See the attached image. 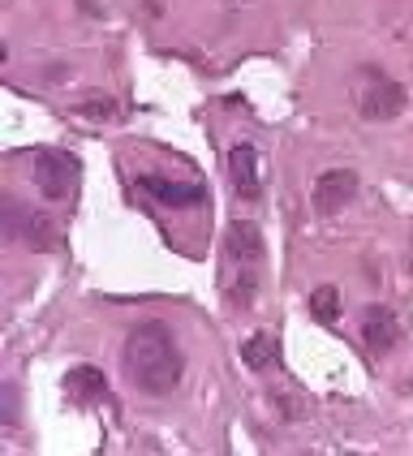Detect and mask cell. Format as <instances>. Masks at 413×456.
Segmentation results:
<instances>
[{
  "label": "cell",
  "mask_w": 413,
  "mask_h": 456,
  "mask_svg": "<svg viewBox=\"0 0 413 456\" xmlns=\"http://www.w3.org/2000/svg\"><path fill=\"white\" fill-rule=\"evenodd\" d=\"M310 314H314L319 323H336V319H340V289H336V284H319V289L310 293Z\"/></svg>",
  "instance_id": "cell-11"
},
{
  "label": "cell",
  "mask_w": 413,
  "mask_h": 456,
  "mask_svg": "<svg viewBox=\"0 0 413 456\" xmlns=\"http://www.w3.org/2000/svg\"><path fill=\"white\" fill-rule=\"evenodd\" d=\"M138 185H142V194H151L155 203H164V207H194V203H203V190H198V185H181V181L155 177V173H142V177H138Z\"/></svg>",
  "instance_id": "cell-8"
},
{
  "label": "cell",
  "mask_w": 413,
  "mask_h": 456,
  "mask_svg": "<svg viewBox=\"0 0 413 456\" xmlns=\"http://www.w3.org/2000/svg\"><path fill=\"white\" fill-rule=\"evenodd\" d=\"M349 91H353V108L366 121H396L405 112V86L375 65H361Z\"/></svg>",
  "instance_id": "cell-2"
},
{
  "label": "cell",
  "mask_w": 413,
  "mask_h": 456,
  "mask_svg": "<svg viewBox=\"0 0 413 456\" xmlns=\"http://www.w3.org/2000/svg\"><path fill=\"white\" fill-rule=\"evenodd\" d=\"M74 159L61 151H35V185H39V194L52 199V203H61V199H69V190H74Z\"/></svg>",
  "instance_id": "cell-3"
},
{
  "label": "cell",
  "mask_w": 413,
  "mask_h": 456,
  "mask_svg": "<svg viewBox=\"0 0 413 456\" xmlns=\"http://www.w3.org/2000/svg\"><path fill=\"white\" fill-rule=\"evenodd\" d=\"M229 177H232V190L237 199L255 203L263 194V173H258V151L250 142H232L229 147Z\"/></svg>",
  "instance_id": "cell-5"
},
{
  "label": "cell",
  "mask_w": 413,
  "mask_h": 456,
  "mask_svg": "<svg viewBox=\"0 0 413 456\" xmlns=\"http://www.w3.org/2000/svg\"><path fill=\"white\" fill-rule=\"evenodd\" d=\"M276 357V345H271V336H246L241 340V362L250 366V370H267V362Z\"/></svg>",
  "instance_id": "cell-12"
},
{
  "label": "cell",
  "mask_w": 413,
  "mask_h": 456,
  "mask_svg": "<svg viewBox=\"0 0 413 456\" xmlns=\"http://www.w3.org/2000/svg\"><path fill=\"white\" fill-rule=\"evenodd\" d=\"M409 267H413V246H409Z\"/></svg>",
  "instance_id": "cell-14"
},
{
  "label": "cell",
  "mask_w": 413,
  "mask_h": 456,
  "mask_svg": "<svg viewBox=\"0 0 413 456\" xmlns=\"http://www.w3.org/2000/svg\"><path fill=\"white\" fill-rule=\"evenodd\" d=\"M224 254H229L232 267H258V258H263V237H258L255 220H232L229 237H224Z\"/></svg>",
  "instance_id": "cell-7"
},
{
  "label": "cell",
  "mask_w": 413,
  "mask_h": 456,
  "mask_svg": "<svg viewBox=\"0 0 413 456\" xmlns=\"http://www.w3.org/2000/svg\"><path fill=\"white\" fill-rule=\"evenodd\" d=\"M65 392H69L74 405H95V401L108 396V379H103V370H95V366H74L65 375Z\"/></svg>",
  "instance_id": "cell-9"
},
{
  "label": "cell",
  "mask_w": 413,
  "mask_h": 456,
  "mask_svg": "<svg viewBox=\"0 0 413 456\" xmlns=\"http://www.w3.org/2000/svg\"><path fill=\"white\" fill-rule=\"evenodd\" d=\"M361 340H366V349L375 357H384L387 349H396V340H401L396 314H392L387 305H366V314H361Z\"/></svg>",
  "instance_id": "cell-6"
},
{
  "label": "cell",
  "mask_w": 413,
  "mask_h": 456,
  "mask_svg": "<svg viewBox=\"0 0 413 456\" xmlns=\"http://www.w3.org/2000/svg\"><path fill=\"white\" fill-rule=\"evenodd\" d=\"M121 362H126V379L147 392V396H164L181 383V349L173 340V331L164 323H138V328L126 336V349H121Z\"/></svg>",
  "instance_id": "cell-1"
},
{
  "label": "cell",
  "mask_w": 413,
  "mask_h": 456,
  "mask_svg": "<svg viewBox=\"0 0 413 456\" xmlns=\"http://www.w3.org/2000/svg\"><path fill=\"white\" fill-rule=\"evenodd\" d=\"M77 117H86V121H112L117 117V100H108V95H86V100L74 103Z\"/></svg>",
  "instance_id": "cell-13"
},
{
  "label": "cell",
  "mask_w": 413,
  "mask_h": 456,
  "mask_svg": "<svg viewBox=\"0 0 413 456\" xmlns=\"http://www.w3.org/2000/svg\"><path fill=\"white\" fill-rule=\"evenodd\" d=\"M358 194V173L353 168H328L314 181V211L319 216H340Z\"/></svg>",
  "instance_id": "cell-4"
},
{
  "label": "cell",
  "mask_w": 413,
  "mask_h": 456,
  "mask_svg": "<svg viewBox=\"0 0 413 456\" xmlns=\"http://www.w3.org/2000/svg\"><path fill=\"white\" fill-rule=\"evenodd\" d=\"M13 220H9V232H22L26 241H35V246H48L52 237H48V216H30V211H22L18 203H9L4 207Z\"/></svg>",
  "instance_id": "cell-10"
}]
</instances>
